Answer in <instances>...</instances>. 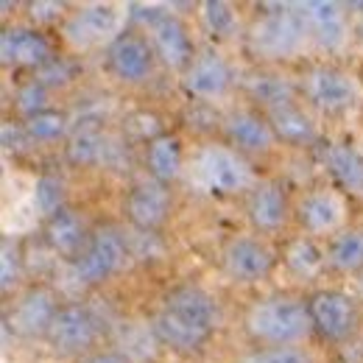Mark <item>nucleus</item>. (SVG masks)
<instances>
[{
  "label": "nucleus",
  "instance_id": "f257e3e1",
  "mask_svg": "<svg viewBox=\"0 0 363 363\" xmlns=\"http://www.w3.org/2000/svg\"><path fill=\"white\" fill-rule=\"evenodd\" d=\"M243 330L257 347H302L313 333L308 296L272 294L255 299L243 316Z\"/></svg>",
  "mask_w": 363,
  "mask_h": 363
},
{
  "label": "nucleus",
  "instance_id": "f03ea898",
  "mask_svg": "<svg viewBox=\"0 0 363 363\" xmlns=\"http://www.w3.org/2000/svg\"><path fill=\"white\" fill-rule=\"evenodd\" d=\"M308 45H311L308 28H305V20H302L296 3L269 6L246 28L249 53L257 62H266V65L291 62V59L302 56V50Z\"/></svg>",
  "mask_w": 363,
  "mask_h": 363
},
{
  "label": "nucleus",
  "instance_id": "7ed1b4c3",
  "mask_svg": "<svg viewBox=\"0 0 363 363\" xmlns=\"http://www.w3.org/2000/svg\"><path fill=\"white\" fill-rule=\"evenodd\" d=\"M193 179L196 184L216 196V199H235L246 196L260 177L252 168V160L238 154L224 140H204L193 154Z\"/></svg>",
  "mask_w": 363,
  "mask_h": 363
},
{
  "label": "nucleus",
  "instance_id": "20e7f679",
  "mask_svg": "<svg viewBox=\"0 0 363 363\" xmlns=\"http://www.w3.org/2000/svg\"><path fill=\"white\" fill-rule=\"evenodd\" d=\"M296 84H299L302 104L321 118H344L355 112L363 101L361 79L352 70L330 62L308 65L299 73Z\"/></svg>",
  "mask_w": 363,
  "mask_h": 363
},
{
  "label": "nucleus",
  "instance_id": "39448f33",
  "mask_svg": "<svg viewBox=\"0 0 363 363\" xmlns=\"http://www.w3.org/2000/svg\"><path fill=\"white\" fill-rule=\"evenodd\" d=\"M129 260H132L129 235L115 224H101L92 227L84 252L73 263H67V269L79 288H101L123 272Z\"/></svg>",
  "mask_w": 363,
  "mask_h": 363
},
{
  "label": "nucleus",
  "instance_id": "423d86ee",
  "mask_svg": "<svg viewBox=\"0 0 363 363\" xmlns=\"http://www.w3.org/2000/svg\"><path fill=\"white\" fill-rule=\"evenodd\" d=\"M126 17L129 14H123V9L115 3H84L65 17V23L59 26V37L73 53L106 48L118 34L126 31Z\"/></svg>",
  "mask_w": 363,
  "mask_h": 363
},
{
  "label": "nucleus",
  "instance_id": "0eeeda50",
  "mask_svg": "<svg viewBox=\"0 0 363 363\" xmlns=\"http://www.w3.org/2000/svg\"><path fill=\"white\" fill-rule=\"evenodd\" d=\"M313 333L327 344H347L361 330V299L341 288H318L308 296Z\"/></svg>",
  "mask_w": 363,
  "mask_h": 363
},
{
  "label": "nucleus",
  "instance_id": "6e6552de",
  "mask_svg": "<svg viewBox=\"0 0 363 363\" xmlns=\"http://www.w3.org/2000/svg\"><path fill=\"white\" fill-rule=\"evenodd\" d=\"M140 31L148 37L160 65L165 70L177 73V76H182L190 67V62L199 53V45L193 43V34H190V26L182 20L177 11H165V9L148 6V14L143 17Z\"/></svg>",
  "mask_w": 363,
  "mask_h": 363
},
{
  "label": "nucleus",
  "instance_id": "1a4fd4ad",
  "mask_svg": "<svg viewBox=\"0 0 363 363\" xmlns=\"http://www.w3.org/2000/svg\"><path fill=\"white\" fill-rule=\"evenodd\" d=\"M160 59L140 28H126L104 48V70L123 87H145L154 82Z\"/></svg>",
  "mask_w": 363,
  "mask_h": 363
},
{
  "label": "nucleus",
  "instance_id": "9d476101",
  "mask_svg": "<svg viewBox=\"0 0 363 363\" xmlns=\"http://www.w3.org/2000/svg\"><path fill=\"white\" fill-rule=\"evenodd\" d=\"M238 82L240 79L235 76L232 62L221 53L218 45L199 48V53L190 62V67L179 76L182 92L193 104H216V101H224L229 92L235 90Z\"/></svg>",
  "mask_w": 363,
  "mask_h": 363
},
{
  "label": "nucleus",
  "instance_id": "9b49d317",
  "mask_svg": "<svg viewBox=\"0 0 363 363\" xmlns=\"http://www.w3.org/2000/svg\"><path fill=\"white\" fill-rule=\"evenodd\" d=\"M294 221L302 229V235L311 238H333L350 224V204L341 190L333 184H318L302 190V196L294 201Z\"/></svg>",
  "mask_w": 363,
  "mask_h": 363
},
{
  "label": "nucleus",
  "instance_id": "f8f14e48",
  "mask_svg": "<svg viewBox=\"0 0 363 363\" xmlns=\"http://www.w3.org/2000/svg\"><path fill=\"white\" fill-rule=\"evenodd\" d=\"M48 347L62 358H84L87 352L98 350L101 341V321L87 305L82 302H62L59 313L50 324Z\"/></svg>",
  "mask_w": 363,
  "mask_h": 363
},
{
  "label": "nucleus",
  "instance_id": "ddd939ff",
  "mask_svg": "<svg viewBox=\"0 0 363 363\" xmlns=\"http://www.w3.org/2000/svg\"><path fill=\"white\" fill-rule=\"evenodd\" d=\"M59 308H62V302L53 288L28 285L6 308V330L23 341H40V338L45 341Z\"/></svg>",
  "mask_w": 363,
  "mask_h": 363
},
{
  "label": "nucleus",
  "instance_id": "4468645a",
  "mask_svg": "<svg viewBox=\"0 0 363 363\" xmlns=\"http://www.w3.org/2000/svg\"><path fill=\"white\" fill-rule=\"evenodd\" d=\"M296 9L305 20L311 45L318 50L341 53L350 45V40H355L350 6L335 3V0H308V3H296Z\"/></svg>",
  "mask_w": 363,
  "mask_h": 363
},
{
  "label": "nucleus",
  "instance_id": "2eb2a0df",
  "mask_svg": "<svg viewBox=\"0 0 363 363\" xmlns=\"http://www.w3.org/2000/svg\"><path fill=\"white\" fill-rule=\"evenodd\" d=\"M221 140L227 145H232L238 154H243L246 160L269 157L279 145L266 112L252 106V104L249 106H232V109L224 112V118H221Z\"/></svg>",
  "mask_w": 363,
  "mask_h": 363
},
{
  "label": "nucleus",
  "instance_id": "dca6fc26",
  "mask_svg": "<svg viewBox=\"0 0 363 363\" xmlns=\"http://www.w3.org/2000/svg\"><path fill=\"white\" fill-rule=\"evenodd\" d=\"M221 269L238 285H260L277 269V252L260 235H235L221 249Z\"/></svg>",
  "mask_w": 363,
  "mask_h": 363
},
{
  "label": "nucleus",
  "instance_id": "f3484780",
  "mask_svg": "<svg viewBox=\"0 0 363 363\" xmlns=\"http://www.w3.org/2000/svg\"><path fill=\"white\" fill-rule=\"evenodd\" d=\"M123 216L135 232L160 235L174 216V187L154 179H137L123 193Z\"/></svg>",
  "mask_w": 363,
  "mask_h": 363
},
{
  "label": "nucleus",
  "instance_id": "a211bd4d",
  "mask_svg": "<svg viewBox=\"0 0 363 363\" xmlns=\"http://www.w3.org/2000/svg\"><path fill=\"white\" fill-rule=\"evenodd\" d=\"M243 213L255 235H277L294 221V204L288 187L279 179H260L243 196Z\"/></svg>",
  "mask_w": 363,
  "mask_h": 363
},
{
  "label": "nucleus",
  "instance_id": "6ab92c4d",
  "mask_svg": "<svg viewBox=\"0 0 363 363\" xmlns=\"http://www.w3.org/2000/svg\"><path fill=\"white\" fill-rule=\"evenodd\" d=\"M0 56L6 67L37 73L56 56V50L43 28L31 23H14L6 26L0 34Z\"/></svg>",
  "mask_w": 363,
  "mask_h": 363
},
{
  "label": "nucleus",
  "instance_id": "aec40b11",
  "mask_svg": "<svg viewBox=\"0 0 363 363\" xmlns=\"http://www.w3.org/2000/svg\"><path fill=\"white\" fill-rule=\"evenodd\" d=\"M330 184L350 199H363V148L350 140H330L318 151Z\"/></svg>",
  "mask_w": 363,
  "mask_h": 363
},
{
  "label": "nucleus",
  "instance_id": "412c9836",
  "mask_svg": "<svg viewBox=\"0 0 363 363\" xmlns=\"http://www.w3.org/2000/svg\"><path fill=\"white\" fill-rule=\"evenodd\" d=\"M121 143L109 137L98 123H76L73 135L62 145L65 162L73 168H109L115 165Z\"/></svg>",
  "mask_w": 363,
  "mask_h": 363
},
{
  "label": "nucleus",
  "instance_id": "4be33fe9",
  "mask_svg": "<svg viewBox=\"0 0 363 363\" xmlns=\"http://www.w3.org/2000/svg\"><path fill=\"white\" fill-rule=\"evenodd\" d=\"M90 235L92 227L87 224L84 213L76 210L73 204H67L65 210H59L56 216H50L48 221H43V240H45V246L65 263H73L84 252Z\"/></svg>",
  "mask_w": 363,
  "mask_h": 363
},
{
  "label": "nucleus",
  "instance_id": "5701e85b",
  "mask_svg": "<svg viewBox=\"0 0 363 363\" xmlns=\"http://www.w3.org/2000/svg\"><path fill=\"white\" fill-rule=\"evenodd\" d=\"M162 308L171 311L174 316L184 318L187 324H193V327L210 333V335H216V333L221 330V305H218V299H216L210 291H204L201 285H193V282L177 285L174 291L165 294Z\"/></svg>",
  "mask_w": 363,
  "mask_h": 363
},
{
  "label": "nucleus",
  "instance_id": "b1692460",
  "mask_svg": "<svg viewBox=\"0 0 363 363\" xmlns=\"http://www.w3.org/2000/svg\"><path fill=\"white\" fill-rule=\"evenodd\" d=\"M269 123H272L274 135L279 140V145L288 148H313L321 140V129L316 123V115L302 104V101H288L279 104L266 112Z\"/></svg>",
  "mask_w": 363,
  "mask_h": 363
},
{
  "label": "nucleus",
  "instance_id": "393cba45",
  "mask_svg": "<svg viewBox=\"0 0 363 363\" xmlns=\"http://www.w3.org/2000/svg\"><path fill=\"white\" fill-rule=\"evenodd\" d=\"M148 327H151L154 341H157L160 347L177 352V355H199V352H204L207 344L213 341L210 333H204V330L187 324L184 318L174 316V313L165 311V308H160V311L154 313Z\"/></svg>",
  "mask_w": 363,
  "mask_h": 363
},
{
  "label": "nucleus",
  "instance_id": "a878e982",
  "mask_svg": "<svg viewBox=\"0 0 363 363\" xmlns=\"http://www.w3.org/2000/svg\"><path fill=\"white\" fill-rule=\"evenodd\" d=\"M143 168L145 177L160 184L174 187L184 174V143L174 132H162L160 137L145 143L143 151Z\"/></svg>",
  "mask_w": 363,
  "mask_h": 363
},
{
  "label": "nucleus",
  "instance_id": "bb28decb",
  "mask_svg": "<svg viewBox=\"0 0 363 363\" xmlns=\"http://www.w3.org/2000/svg\"><path fill=\"white\" fill-rule=\"evenodd\" d=\"M240 84H243V90L249 95L252 106H257L263 112H269V109L279 106V104H288V101H302L296 79H288V76L274 73V70H255Z\"/></svg>",
  "mask_w": 363,
  "mask_h": 363
},
{
  "label": "nucleus",
  "instance_id": "cd10ccee",
  "mask_svg": "<svg viewBox=\"0 0 363 363\" xmlns=\"http://www.w3.org/2000/svg\"><path fill=\"white\" fill-rule=\"evenodd\" d=\"M282 266L296 279H316L327 272V246L318 243V238L311 235H296L285 243L282 249Z\"/></svg>",
  "mask_w": 363,
  "mask_h": 363
},
{
  "label": "nucleus",
  "instance_id": "c85d7f7f",
  "mask_svg": "<svg viewBox=\"0 0 363 363\" xmlns=\"http://www.w3.org/2000/svg\"><path fill=\"white\" fill-rule=\"evenodd\" d=\"M327 266L330 272H363V227H347L327 240Z\"/></svg>",
  "mask_w": 363,
  "mask_h": 363
},
{
  "label": "nucleus",
  "instance_id": "c756f323",
  "mask_svg": "<svg viewBox=\"0 0 363 363\" xmlns=\"http://www.w3.org/2000/svg\"><path fill=\"white\" fill-rule=\"evenodd\" d=\"M73 118L65 109H48L28 121H23V129L31 140V145H65L67 137L73 135Z\"/></svg>",
  "mask_w": 363,
  "mask_h": 363
},
{
  "label": "nucleus",
  "instance_id": "7c9ffc66",
  "mask_svg": "<svg viewBox=\"0 0 363 363\" xmlns=\"http://www.w3.org/2000/svg\"><path fill=\"white\" fill-rule=\"evenodd\" d=\"M70 201H67V182L62 179L59 174H40L34 184H31V210L48 221L50 216H56L59 210H65Z\"/></svg>",
  "mask_w": 363,
  "mask_h": 363
},
{
  "label": "nucleus",
  "instance_id": "2f4dec72",
  "mask_svg": "<svg viewBox=\"0 0 363 363\" xmlns=\"http://www.w3.org/2000/svg\"><path fill=\"white\" fill-rule=\"evenodd\" d=\"M238 11L232 3H224V0H204L199 3V26L201 31L216 40V43H224V40H232L238 34Z\"/></svg>",
  "mask_w": 363,
  "mask_h": 363
},
{
  "label": "nucleus",
  "instance_id": "473e14b6",
  "mask_svg": "<svg viewBox=\"0 0 363 363\" xmlns=\"http://www.w3.org/2000/svg\"><path fill=\"white\" fill-rule=\"evenodd\" d=\"M48 109H53V92L48 90L37 76H28V79H23L14 87V112H17V121H28V118H34L40 112H48Z\"/></svg>",
  "mask_w": 363,
  "mask_h": 363
},
{
  "label": "nucleus",
  "instance_id": "72a5a7b5",
  "mask_svg": "<svg viewBox=\"0 0 363 363\" xmlns=\"http://www.w3.org/2000/svg\"><path fill=\"white\" fill-rule=\"evenodd\" d=\"M26 277V263H23V252L17 246V240L3 238V252H0V285H3V296H14L20 294V279Z\"/></svg>",
  "mask_w": 363,
  "mask_h": 363
},
{
  "label": "nucleus",
  "instance_id": "f704fd0d",
  "mask_svg": "<svg viewBox=\"0 0 363 363\" xmlns=\"http://www.w3.org/2000/svg\"><path fill=\"white\" fill-rule=\"evenodd\" d=\"M238 363H316V355L305 347H255Z\"/></svg>",
  "mask_w": 363,
  "mask_h": 363
},
{
  "label": "nucleus",
  "instance_id": "c9c22d12",
  "mask_svg": "<svg viewBox=\"0 0 363 363\" xmlns=\"http://www.w3.org/2000/svg\"><path fill=\"white\" fill-rule=\"evenodd\" d=\"M31 76H37L43 84H45L50 92L56 90H65L67 84H73V79H76V70H73V65H70V59H65V56H53L50 62H48L43 70H37V73H31Z\"/></svg>",
  "mask_w": 363,
  "mask_h": 363
},
{
  "label": "nucleus",
  "instance_id": "e433bc0d",
  "mask_svg": "<svg viewBox=\"0 0 363 363\" xmlns=\"http://www.w3.org/2000/svg\"><path fill=\"white\" fill-rule=\"evenodd\" d=\"M67 14L70 11H67L65 3H28V20L37 28H43V23H59L62 26Z\"/></svg>",
  "mask_w": 363,
  "mask_h": 363
},
{
  "label": "nucleus",
  "instance_id": "4c0bfd02",
  "mask_svg": "<svg viewBox=\"0 0 363 363\" xmlns=\"http://www.w3.org/2000/svg\"><path fill=\"white\" fill-rule=\"evenodd\" d=\"M73 363H135V361H132V355L123 352V350H115V347H98V350H92V352H87L84 358H79V361H73Z\"/></svg>",
  "mask_w": 363,
  "mask_h": 363
},
{
  "label": "nucleus",
  "instance_id": "58836bf2",
  "mask_svg": "<svg viewBox=\"0 0 363 363\" xmlns=\"http://www.w3.org/2000/svg\"><path fill=\"white\" fill-rule=\"evenodd\" d=\"M355 43L363 48V11H361V17H358V23H355Z\"/></svg>",
  "mask_w": 363,
  "mask_h": 363
},
{
  "label": "nucleus",
  "instance_id": "ea45409f",
  "mask_svg": "<svg viewBox=\"0 0 363 363\" xmlns=\"http://www.w3.org/2000/svg\"><path fill=\"white\" fill-rule=\"evenodd\" d=\"M355 296L363 302V272L355 274Z\"/></svg>",
  "mask_w": 363,
  "mask_h": 363
}]
</instances>
